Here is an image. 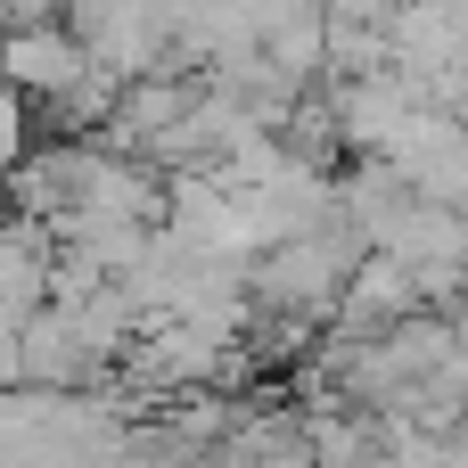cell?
Wrapping results in <instances>:
<instances>
[{
	"label": "cell",
	"mask_w": 468,
	"mask_h": 468,
	"mask_svg": "<svg viewBox=\"0 0 468 468\" xmlns=\"http://www.w3.org/2000/svg\"><path fill=\"white\" fill-rule=\"evenodd\" d=\"M354 263H362V239L346 222H321V230H296V239L255 247L247 288H255V304L271 321H329L337 296H346V280H354Z\"/></svg>",
	"instance_id": "obj_1"
},
{
	"label": "cell",
	"mask_w": 468,
	"mask_h": 468,
	"mask_svg": "<svg viewBox=\"0 0 468 468\" xmlns=\"http://www.w3.org/2000/svg\"><path fill=\"white\" fill-rule=\"evenodd\" d=\"M90 49H82V33L74 25H58V16H41V25H8L0 33V74L25 90V99H41V107H58V99H74L82 82H90Z\"/></svg>",
	"instance_id": "obj_2"
},
{
	"label": "cell",
	"mask_w": 468,
	"mask_h": 468,
	"mask_svg": "<svg viewBox=\"0 0 468 468\" xmlns=\"http://www.w3.org/2000/svg\"><path fill=\"white\" fill-rule=\"evenodd\" d=\"M403 313H420L411 263L387 255V247H362V263H354V280H346V296H337V321H346V329H387V321H403Z\"/></svg>",
	"instance_id": "obj_3"
},
{
	"label": "cell",
	"mask_w": 468,
	"mask_h": 468,
	"mask_svg": "<svg viewBox=\"0 0 468 468\" xmlns=\"http://www.w3.org/2000/svg\"><path fill=\"white\" fill-rule=\"evenodd\" d=\"M90 370H107V362L82 346L74 313H66L58 296L33 304V313H25V378H33V387H82Z\"/></svg>",
	"instance_id": "obj_4"
},
{
	"label": "cell",
	"mask_w": 468,
	"mask_h": 468,
	"mask_svg": "<svg viewBox=\"0 0 468 468\" xmlns=\"http://www.w3.org/2000/svg\"><path fill=\"white\" fill-rule=\"evenodd\" d=\"M49 263H58V239H49V222H33V214L0 222V304H8V313H33V304H49Z\"/></svg>",
	"instance_id": "obj_5"
},
{
	"label": "cell",
	"mask_w": 468,
	"mask_h": 468,
	"mask_svg": "<svg viewBox=\"0 0 468 468\" xmlns=\"http://www.w3.org/2000/svg\"><path fill=\"white\" fill-rule=\"evenodd\" d=\"M411 189H420V197H436V206H461V214H468V123L444 140V156H436Z\"/></svg>",
	"instance_id": "obj_6"
},
{
	"label": "cell",
	"mask_w": 468,
	"mask_h": 468,
	"mask_svg": "<svg viewBox=\"0 0 468 468\" xmlns=\"http://www.w3.org/2000/svg\"><path fill=\"white\" fill-rule=\"evenodd\" d=\"M25 148H33V99H25V90L0 74V173H8Z\"/></svg>",
	"instance_id": "obj_7"
},
{
	"label": "cell",
	"mask_w": 468,
	"mask_h": 468,
	"mask_svg": "<svg viewBox=\"0 0 468 468\" xmlns=\"http://www.w3.org/2000/svg\"><path fill=\"white\" fill-rule=\"evenodd\" d=\"M321 8H329V25H395L403 0H321Z\"/></svg>",
	"instance_id": "obj_8"
},
{
	"label": "cell",
	"mask_w": 468,
	"mask_h": 468,
	"mask_svg": "<svg viewBox=\"0 0 468 468\" xmlns=\"http://www.w3.org/2000/svg\"><path fill=\"white\" fill-rule=\"evenodd\" d=\"M49 8H66V0H0V33H8V25H41Z\"/></svg>",
	"instance_id": "obj_9"
},
{
	"label": "cell",
	"mask_w": 468,
	"mask_h": 468,
	"mask_svg": "<svg viewBox=\"0 0 468 468\" xmlns=\"http://www.w3.org/2000/svg\"><path fill=\"white\" fill-rule=\"evenodd\" d=\"M156 8H165V25H173V33H181V16H189V8H197V0H156Z\"/></svg>",
	"instance_id": "obj_10"
}]
</instances>
